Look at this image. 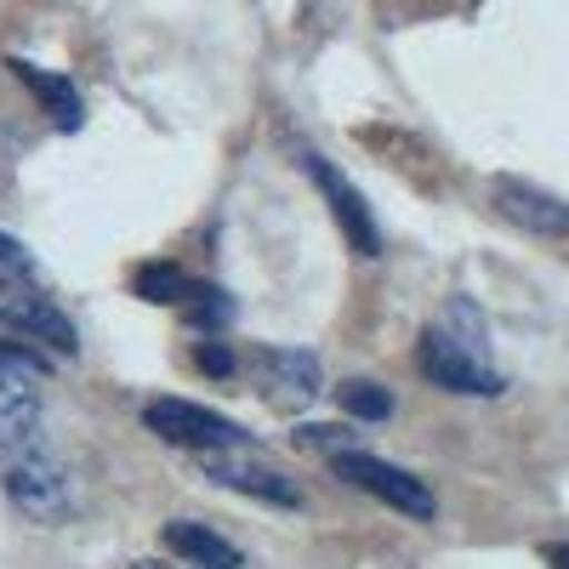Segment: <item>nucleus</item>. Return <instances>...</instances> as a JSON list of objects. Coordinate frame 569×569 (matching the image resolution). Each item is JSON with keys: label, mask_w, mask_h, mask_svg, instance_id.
Here are the masks:
<instances>
[{"label": "nucleus", "mask_w": 569, "mask_h": 569, "mask_svg": "<svg viewBox=\"0 0 569 569\" xmlns=\"http://www.w3.org/2000/svg\"><path fill=\"white\" fill-rule=\"evenodd\" d=\"M0 485H7L12 507L23 518H34V525H69V518L80 512V485L69 479V467L58 456L34 450V445H23V450L7 456Z\"/></svg>", "instance_id": "f257e3e1"}, {"label": "nucleus", "mask_w": 569, "mask_h": 569, "mask_svg": "<svg viewBox=\"0 0 569 569\" xmlns=\"http://www.w3.org/2000/svg\"><path fill=\"white\" fill-rule=\"evenodd\" d=\"M0 330L29 337V342H40L46 353H63V359L80 348L69 313H63L52 297H40L34 284H29V273H7V268H0Z\"/></svg>", "instance_id": "f03ea898"}, {"label": "nucleus", "mask_w": 569, "mask_h": 569, "mask_svg": "<svg viewBox=\"0 0 569 569\" xmlns=\"http://www.w3.org/2000/svg\"><path fill=\"white\" fill-rule=\"evenodd\" d=\"M40 376H46V359L40 353H23V348L0 342V456L34 445V427H40Z\"/></svg>", "instance_id": "7ed1b4c3"}, {"label": "nucleus", "mask_w": 569, "mask_h": 569, "mask_svg": "<svg viewBox=\"0 0 569 569\" xmlns=\"http://www.w3.org/2000/svg\"><path fill=\"white\" fill-rule=\"evenodd\" d=\"M142 421H149V433L177 445V450H246V427L240 421H228L206 405H188V399H154L149 410H142Z\"/></svg>", "instance_id": "20e7f679"}, {"label": "nucleus", "mask_w": 569, "mask_h": 569, "mask_svg": "<svg viewBox=\"0 0 569 569\" xmlns=\"http://www.w3.org/2000/svg\"><path fill=\"white\" fill-rule=\"evenodd\" d=\"M416 365H421V376L433 388H445V393H472V399H496L501 388H507V376L490 365V359H479V353H467V348H456L445 330L433 325L421 337V348H416Z\"/></svg>", "instance_id": "39448f33"}, {"label": "nucleus", "mask_w": 569, "mask_h": 569, "mask_svg": "<svg viewBox=\"0 0 569 569\" xmlns=\"http://www.w3.org/2000/svg\"><path fill=\"white\" fill-rule=\"evenodd\" d=\"M330 467H337V479H348L353 490L376 496V501H388L393 512H410V518H433V490H427L421 479H410L405 467L382 461V456H365V450H342V456H330Z\"/></svg>", "instance_id": "423d86ee"}, {"label": "nucleus", "mask_w": 569, "mask_h": 569, "mask_svg": "<svg viewBox=\"0 0 569 569\" xmlns=\"http://www.w3.org/2000/svg\"><path fill=\"white\" fill-rule=\"evenodd\" d=\"M257 370H262V399L273 410H308L325 388L319 353H308V348H268Z\"/></svg>", "instance_id": "0eeeda50"}, {"label": "nucleus", "mask_w": 569, "mask_h": 569, "mask_svg": "<svg viewBox=\"0 0 569 569\" xmlns=\"http://www.w3.org/2000/svg\"><path fill=\"white\" fill-rule=\"evenodd\" d=\"M308 177L325 188V200H330V211H337V222H342V240L353 246V257H382V233H376L370 206H365L359 188H353L337 166H325V160H313V154H308Z\"/></svg>", "instance_id": "6e6552de"}, {"label": "nucleus", "mask_w": 569, "mask_h": 569, "mask_svg": "<svg viewBox=\"0 0 569 569\" xmlns=\"http://www.w3.org/2000/svg\"><path fill=\"white\" fill-rule=\"evenodd\" d=\"M200 461H206V479H217V485H228V490H246V496L279 501V507H297V501H302L291 479H279L273 467L251 461L246 450H206Z\"/></svg>", "instance_id": "1a4fd4ad"}, {"label": "nucleus", "mask_w": 569, "mask_h": 569, "mask_svg": "<svg viewBox=\"0 0 569 569\" xmlns=\"http://www.w3.org/2000/svg\"><path fill=\"white\" fill-rule=\"evenodd\" d=\"M496 211L518 228H530V233H547V240L569 233V206L558 194H541V188H530V182H512V177L496 182Z\"/></svg>", "instance_id": "9d476101"}, {"label": "nucleus", "mask_w": 569, "mask_h": 569, "mask_svg": "<svg viewBox=\"0 0 569 569\" xmlns=\"http://www.w3.org/2000/svg\"><path fill=\"white\" fill-rule=\"evenodd\" d=\"M166 547L177 558H188V569H240V547L222 541L211 525H188V518H171L166 525Z\"/></svg>", "instance_id": "9b49d317"}, {"label": "nucleus", "mask_w": 569, "mask_h": 569, "mask_svg": "<svg viewBox=\"0 0 569 569\" xmlns=\"http://www.w3.org/2000/svg\"><path fill=\"white\" fill-rule=\"evenodd\" d=\"M7 69H12V74H18V80H23L29 91H34L40 103H46V114H58V126H63V131H74V126L86 120V103H80V91H74V86H69L63 74H46V69H34V63H23V58H12Z\"/></svg>", "instance_id": "f8f14e48"}, {"label": "nucleus", "mask_w": 569, "mask_h": 569, "mask_svg": "<svg viewBox=\"0 0 569 569\" xmlns=\"http://www.w3.org/2000/svg\"><path fill=\"white\" fill-rule=\"evenodd\" d=\"M182 319L206 330V337H217L222 325H233V297L222 291V284H188L182 291Z\"/></svg>", "instance_id": "ddd939ff"}, {"label": "nucleus", "mask_w": 569, "mask_h": 569, "mask_svg": "<svg viewBox=\"0 0 569 569\" xmlns=\"http://www.w3.org/2000/svg\"><path fill=\"white\" fill-rule=\"evenodd\" d=\"M337 405L353 416V421H388L393 416V393L382 382H365V376H353V382L337 388Z\"/></svg>", "instance_id": "4468645a"}, {"label": "nucleus", "mask_w": 569, "mask_h": 569, "mask_svg": "<svg viewBox=\"0 0 569 569\" xmlns=\"http://www.w3.org/2000/svg\"><path fill=\"white\" fill-rule=\"evenodd\" d=\"M131 291L142 297V302H182V291H188V279L171 268V262H149V268H137V279H131Z\"/></svg>", "instance_id": "2eb2a0df"}, {"label": "nucleus", "mask_w": 569, "mask_h": 569, "mask_svg": "<svg viewBox=\"0 0 569 569\" xmlns=\"http://www.w3.org/2000/svg\"><path fill=\"white\" fill-rule=\"evenodd\" d=\"M302 450H330V456H342L348 445H353V433H348V427H297V433H291Z\"/></svg>", "instance_id": "dca6fc26"}, {"label": "nucleus", "mask_w": 569, "mask_h": 569, "mask_svg": "<svg viewBox=\"0 0 569 569\" xmlns=\"http://www.w3.org/2000/svg\"><path fill=\"white\" fill-rule=\"evenodd\" d=\"M194 365L222 382V376H233V342H200L194 348Z\"/></svg>", "instance_id": "f3484780"}, {"label": "nucleus", "mask_w": 569, "mask_h": 569, "mask_svg": "<svg viewBox=\"0 0 569 569\" xmlns=\"http://www.w3.org/2000/svg\"><path fill=\"white\" fill-rule=\"evenodd\" d=\"M0 268H7V273H29V251L12 240V233H0Z\"/></svg>", "instance_id": "a211bd4d"}, {"label": "nucleus", "mask_w": 569, "mask_h": 569, "mask_svg": "<svg viewBox=\"0 0 569 569\" xmlns=\"http://www.w3.org/2000/svg\"><path fill=\"white\" fill-rule=\"evenodd\" d=\"M547 563L552 569H569V547H547Z\"/></svg>", "instance_id": "6ab92c4d"}, {"label": "nucleus", "mask_w": 569, "mask_h": 569, "mask_svg": "<svg viewBox=\"0 0 569 569\" xmlns=\"http://www.w3.org/2000/svg\"><path fill=\"white\" fill-rule=\"evenodd\" d=\"M131 569H171V563H160V558H137Z\"/></svg>", "instance_id": "aec40b11"}]
</instances>
